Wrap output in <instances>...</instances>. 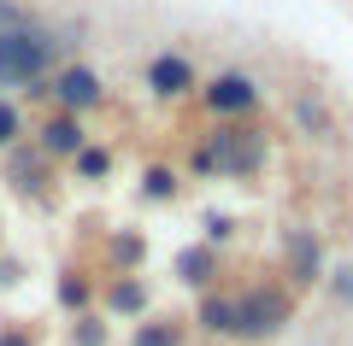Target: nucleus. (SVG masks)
Instances as JSON below:
<instances>
[{"label": "nucleus", "mask_w": 353, "mask_h": 346, "mask_svg": "<svg viewBox=\"0 0 353 346\" xmlns=\"http://www.w3.org/2000/svg\"><path fill=\"white\" fill-rule=\"evenodd\" d=\"M59 53H65V41L53 36L48 24H36V18L6 24L0 30V88H30V94H36L53 76Z\"/></svg>", "instance_id": "f257e3e1"}, {"label": "nucleus", "mask_w": 353, "mask_h": 346, "mask_svg": "<svg viewBox=\"0 0 353 346\" xmlns=\"http://www.w3.org/2000/svg\"><path fill=\"white\" fill-rule=\"evenodd\" d=\"M265 159H271V141H265L259 129L218 124V129H206L201 147L189 153V176H236V182H248V176L265 171Z\"/></svg>", "instance_id": "f03ea898"}, {"label": "nucleus", "mask_w": 353, "mask_h": 346, "mask_svg": "<svg viewBox=\"0 0 353 346\" xmlns=\"http://www.w3.org/2000/svg\"><path fill=\"white\" fill-rule=\"evenodd\" d=\"M294 323V294L277 282H253L236 294V340H277L283 329Z\"/></svg>", "instance_id": "7ed1b4c3"}, {"label": "nucleus", "mask_w": 353, "mask_h": 346, "mask_svg": "<svg viewBox=\"0 0 353 346\" xmlns=\"http://www.w3.org/2000/svg\"><path fill=\"white\" fill-rule=\"evenodd\" d=\"M36 94H53V106H59V111L83 118V111H94L106 100V88H101V71H88V65H59Z\"/></svg>", "instance_id": "20e7f679"}, {"label": "nucleus", "mask_w": 353, "mask_h": 346, "mask_svg": "<svg viewBox=\"0 0 353 346\" xmlns=\"http://www.w3.org/2000/svg\"><path fill=\"white\" fill-rule=\"evenodd\" d=\"M201 106L212 111V118H230V124H236V118H248V111L259 106V83H253L248 71H218L212 83L201 88Z\"/></svg>", "instance_id": "39448f33"}, {"label": "nucleus", "mask_w": 353, "mask_h": 346, "mask_svg": "<svg viewBox=\"0 0 353 346\" xmlns=\"http://www.w3.org/2000/svg\"><path fill=\"white\" fill-rule=\"evenodd\" d=\"M283 270H289V282L294 288H312V282H324V241L306 229V223H294V229H283Z\"/></svg>", "instance_id": "423d86ee"}, {"label": "nucleus", "mask_w": 353, "mask_h": 346, "mask_svg": "<svg viewBox=\"0 0 353 346\" xmlns=\"http://www.w3.org/2000/svg\"><path fill=\"white\" fill-rule=\"evenodd\" d=\"M148 94L153 100H183L194 94V59H183V53H153L148 59Z\"/></svg>", "instance_id": "0eeeda50"}, {"label": "nucleus", "mask_w": 353, "mask_h": 346, "mask_svg": "<svg viewBox=\"0 0 353 346\" xmlns=\"http://www.w3.org/2000/svg\"><path fill=\"white\" fill-rule=\"evenodd\" d=\"M6 182H12L24 199H41V194H48V182H53V159H41L36 147L18 141V147H6Z\"/></svg>", "instance_id": "6e6552de"}, {"label": "nucleus", "mask_w": 353, "mask_h": 346, "mask_svg": "<svg viewBox=\"0 0 353 346\" xmlns=\"http://www.w3.org/2000/svg\"><path fill=\"white\" fill-rule=\"evenodd\" d=\"M83 147H88V136H83V124H77L71 111H53L48 124H41V136H36L41 159H77Z\"/></svg>", "instance_id": "1a4fd4ad"}, {"label": "nucleus", "mask_w": 353, "mask_h": 346, "mask_svg": "<svg viewBox=\"0 0 353 346\" xmlns=\"http://www.w3.org/2000/svg\"><path fill=\"white\" fill-rule=\"evenodd\" d=\"M148 276H112L101 294V317H148Z\"/></svg>", "instance_id": "9d476101"}, {"label": "nucleus", "mask_w": 353, "mask_h": 346, "mask_svg": "<svg viewBox=\"0 0 353 346\" xmlns=\"http://www.w3.org/2000/svg\"><path fill=\"white\" fill-rule=\"evenodd\" d=\"M176 282L206 294V288L218 282V247H206V241H201V247H183V252H176Z\"/></svg>", "instance_id": "9b49d317"}, {"label": "nucleus", "mask_w": 353, "mask_h": 346, "mask_svg": "<svg viewBox=\"0 0 353 346\" xmlns=\"http://www.w3.org/2000/svg\"><path fill=\"white\" fill-rule=\"evenodd\" d=\"M194 329H201V334H236V294L206 288L201 305H194Z\"/></svg>", "instance_id": "f8f14e48"}, {"label": "nucleus", "mask_w": 353, "mask_h": 346, "mask_svg": "<svg viewBox=\"0 0 353 346\" xmlns=\"http://www.w3.org/2000/svg\"><path fill=\"white\" fill-rule=\"evenodd\" d=\"M141 264H148V241H141L136 229H118V235L106 241V270L112 276H136Z\"/></svg>", "instance_id": "ddd939ff"}, {"label": "nucleus", "mask_w": 353, "mask_h": 346, "mask_svg": "<svg viewBox=\"0 0 353 346\" xmlns=\"http://www.w3.org/2000/svg\"><path fill=\"white\" fill-rule=\"evenodd\" d=\"M53 299H59V311L83 317V311L94 305V276H88V270H59V288H53Z\"/></svg>", "instance_id": "4468645a"}, {"label": "nucleus", "mask_w": 353, "mask_h": 346, "mask_svg": "<svg viewBox=\"0 0 353 346\" xmlns=\"http://www.w3.org/2000/svg\"><path fill=\"white\" fill-rule=\"evenodd\" d=\"M183 340H189V329L176 317H141L130 334V346H183Z\"/></svg>", "instance_id": "2eb2a0df"}, {"label": "nucleus", "mask_w": 353, "mask_h": 346, "mask_svg": "<svg viewBox=\"0 0 353 346\" xmlns=\"http://www.w3.org/2000/svg\"><path fill=\"white\" fill-rule=\"evenodd\" d=\"M289 118H294V124H301V129H306L312 141H330V136H336V124H330V111L318 106L312 94H301V100H294V106H289Z\"/></svg>", "instance_id": "dca6fc26"}, {"label": "nucleus", "mask_w": 353, "mask_h": 346, "mask_svg": "<svg viewBox=\"0 0 353 346\" xmlns=\"http://www.w3.org/2000/svg\"><path fill=\"white\" fill-rule=\"evenodd\" d=\"M176 188H183V176H176L171 164H148V171H141V199H153V206H171Z\"/></svg>", "instance_id": "f3484780"}, {"label": "nucleus", "mask_w": 353, "mask_h": 346, "mask_svg": "<svg viewBox=\"0 0 353 346\" xmlns=\"http://www.w3.org/2000/svg\"><path fill=\"white\" fill-rule=\"evenodd\" d=\"M71 171H77V182H106V176H112V153L88 141V147L71 159Z\"/></svg>", "instance_id": "a211bd4d"}, {"label": "nucleus", "mask_w": 353, "mask_h": 346, "mask_svg": "<svg viewBox=\"0 0 353 346\" xmlns=\"http://www.w3.org/2000/svg\"><path fill=\"white\" fill-rule=\"evenodd\" d=\"M112 340V323L101 317V311H83V317H71V346H106Z\"/></svg>", "instance_id": "6ab92c4d"}, {"label": "nucleus", "mask_w": 353, "mask_h": 346, "mask_svg": "<svg viewBox=\"0 0 353 346\" xmlns=\"http://www.w3.org/2000/svg\"><path fill=\"white\" fill-rule=\"evenodd\" d=\"M324 288H330V299H336V305H347V311H353V259L324 264Z\"/></svg>", "instance_id": "aec40b11"}, {"label": "nucleus", "mask_w": 353, "mask_h": 346, "mask_svg": "<svg viewBox=\"0 0 353 346\" xmlns=\"http://www.w3.org/2000/svg\"><path fill=\"white\" fill-rule=\"evenodd\" d=\"M18 141H24V111H18L6 94H0V153L18 147Z\"/></svg>", "instance_id": "412c9836"}, {"label": "nucleus", "mask_w": 353, "mask_h": 346, "mask_svg": "<svg viewBox=\"0 0 353 346\" xmlns=\"http://www.w3.org/2000/svg\"><path fill=\"white\" fill-rule=\"evenodd\" d=\"M224 241H236V217L212 211V217H206V247H224Z\"/></svg>", "instance_id": "4be33fe9"}, {"label": "nucleus", "mask_w": 353, "mask_h": 346, "mask_svg": "<svg viewBox=\"0 0 353 346\" xmlns=\"http://www.w3.org/2000/svg\"><path fill=\"white\" fill-rule=\"evenodd\" d=\"M0 346H41V340H36V329H24V323H6V329H0Z\"/></svg>", "instance_id": "5701e85b"}, {"label": "nucleus", "mask_w": 353, "mask_h": 346, "mask_svg": "<svg viewBox=\"0 0 353 346\" xmlns=\"http://www.w3.org/2000/svg\"><path fill=\"white\" fill-rule=\"evenodd\" d=\"M18 276H24V264H18V259H0V282L12 288V282H18Z\"/></svg>", "instance_id": "b1692460"}]
</instances>
